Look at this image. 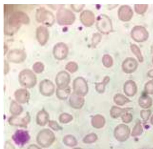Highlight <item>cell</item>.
Returning a JSON list of instances; mask_svg holds the SVG:
<instances>
[{"mask_svg":"<svg viewBox=\"0 0 153 149\" xmlns=\"http://www.w3.org/2000/svg\"><path fill=\"white\" fill-rule=\"evenodd\" d=\"M125 110V109H123L116 106H113L111 110L110 115L113 118H117Z\"/></svg>","mask_w":153,"mask_h":149,"instance_id":"cell-27","label":"cell"},{"mask_svg":"<svg viewBox=\"0 0 153 149\" xmlns=\"http://www.w3.org/2000/svg\"><path fill=\"white\" fill-rule=\"evenodd\" d=\"M137 65V62L135 59L132 58H128L123 62L122 68L125 72L129 73L135 70Z\"/></svg>","mask_w":153,"mask_h":149,"instance_id":"cell-20","label":"cell"},{"mask_svg":"<svg viewBox=\"0 0 153 149\" xmlns=\"http://www.w3.org/2000/svg\"><path fill=\"white\" fill-rule=\"evenodd\" d=\"M105 123L104 118L100 115L95 116L92 120V124L95 127L100 128L102 127Z\"/></svg>","mask_w":153,"mask_h":149,"instance_id":"cell-25","label":"cell"},{"mask_svg":"<svg viewBox=\"0 0 153 149\" xmlns=\"http://www.w3.org/2000/svg\"><path fill=\"white\" fill-rule=\"evenodd\" d=\"M10 15L9 18H4V33L6 34H12L22 24L27 25L30 22L29 17L23 12L16 11Z\"/></svg>","mask_w":153,"mask_h":149,"instance_id":"cell-1","label":"cell"},{"mask_svg":"<svg viewBox=\"0 0 153 149\" xmlns=\"http://www.w3.org/2000/svg\"><path fill=\"white\" fill-rule=\"evenodd\" d=\"M26 58V53L24 51L21 49L12 50L9 52L7 55L8 60L15 63H22L25 61Z\"/></svg>","mask_w":153,"mask_h":149,"instance_id":"cell-8","label":"cell"},{"mask_svg":"<svg viewBox=\"0 0 153 149\" xmlns=\"http://www.w3.org/2000/svg\"><path fill=\"white\" fill-rule=\"evenodd\" d=\"M28 149H41L40 148L35 145H30Z\"/></svg>","mask_w":153,"mask_h":149,"instance_id":"cell-40","label":"cell"},{"mask_svg":"<svg viewBox=\"0 0 153 149\" xmlns=\"http://www.w3.org/2000/svg\"><path fill=\"white\" fill-rule=\"evenodd\" d=\"M55 139V136L51 130L45 129L38 135L37 140L40 145L44 147H47L52 144Z\"/></svg>","mask_w":153,"mask_h":149,"instance_id":"cell-6","label":"cell"},{"mask_svg":"<svg viewBox=\"0 0 153 149\" xmlns=\"http://www.w3.org/2000/svg\"><path fill=\"white\" fill-rule=\"evenodd\" d=\"M73 119L72 117L67 113L62 114L59 117L60 121L62 123H67L71 121Z\"/></svg>","mask_w":153,"mask_h":149,"instance_id":"cell-34","label":"cell"},{"mask_svg":"<svg viewBox=\"0 0 153 149\" xmlns=\"http://www.w3.org/2000/svg\"></svg>","mask_w":153,"mask_h":149,"instance_id":"cell-44","label":"cell"},{"mask_svg":"<svg viewBox=\"0 0 153 149\" xmlns=\"http://www.w3.org/2000/svg\"><path fill=\"white\" fill-rule=\"evenodd\" d=\"M18 79L19 83L25 88H32L37 83V78L35 74L29 69H25L22 71L19 74Z\"/></svg>","mask_w":153,"mask_h":149,"instance_id":"cell-2","label":"cell"},{"mask_svg":"<svg viewBox=\"0 0 153 149\" xmlns=\"http://www.w3.org/2000/svg\"><path fill=\"white\" fill-rule=\"evenodd\" d=\"M70 81V77L67 72L62 71L57 74L55 82L57 88L62 89L68 87Z\"/></svg>","mask_w":153,"mask_h":149,"instance_id":"cell-12","label":"cell"},{"mask_svg":"<svg viewBox=\"0 0 153 149\" xmlns=\"http://www.w3.org/2000/svg\"><path fill=\"white\" fill-rule=\"evenodd\" d=\"M80 19L82 24L86 27H89L94 23L95 16L92 11L86 10L82 13L80 16Z\"/></svg>","mask_w":153,"mask_h":149,"instance_id":"cell-17","label":"cell"},{"mask_svg":"<svg viewBox=\"0 0 153 149\" xmlns=\"http://www.w3.org/2000/svg\"><path fill=\"white\" fill-rule=\"evenodd\" d=\"M78 66L77 64L74 62L68 63L65 66V69L69 72L73 73L77 70Z\"/></svg>","mask_w":153,"mask_h":149,"instance_id":"cell-32","label":"cell"},{"mask_svg":"<svg viewBox=\"0 0 153 149\" xmlns=\"http://www.w3.org/2000/svg\"><path fill=\"white\" fill-rule=\"evenodd\" d=\"M36 18L38 22L50 27L53 25L55 21V17L51 11L44 8L38 9L36 13Z\"/></svg>","mask_w":153,"mask_h":149,"instance_id":"cell-4","label":"cell"},{"mask_svg":"<svg viewBox=\"0 0 153 149\" xmlns=\"http://www.w3.org/2000/svg\"><path fill=\"white\" fill-rule=\"evenodd\" d=\"M63 141L66 145L69 146L75 145L76 142L75 139L73 137L70 136L65 137Z\"/></svg>","mask_w":153,"mask_h":149,"instance_id":"cell-35","label":"cell"},{"mask_svg":"<svg viewBox=\"0 0 153 149\" xmlns=\"http://www.w3.org/2000/svg\"><path fill=\"white\" fill-rule=\"evenodd\" d=\"M84 6V5H72L71 7L74 11L79 12L81 11Z\"/></svg>","mask_w":153,"mask_h":149,"instance_id":"cell-38","label":"cell"},{"mask_svg":"<svg viewBox=\"0 0 153 149\" xmlns=\"http://www.w3.org/2000/svg\"><path fill=\"white\" fill-rule=\"evenodd\" d=\"M10 110L12 114L14 116H17L22 113L23 108L18 102L13 101L10 105Z\"/></svg>","mask_w":153,"mask_h":149,"instance_id":"cell-22","label":"cell"},{"mask_svg":"<svg viewBox=\"0 0 153 149\" xmlns=\"http://www.w3.org/2000/svg\"><path fill=\"white\" fill-rule=\"evenodd\" d=\"M4 54H5L8 51V47L6 45H4Z\"/></svg>","mask_w":153,"mask_h":149,"instance_id":"cell-41","label":"cell"},{"mask_svg":"<svg viewBox=\"0 0 153 149\" xmlns=\"http://www.w3.org/2000/svg\"><path fill=\"white\" fill-rule=\"evenodd\" d=\"M13 138L18 145H22L26 143L30 139L28 133L22 130H18L13 136Z\"/></svg>","mask_w":153,"mask_h":149,"instance_id":"cell-16","label":"cell"},{"mask_svg":"<svg viewBox=\"0 0 153 149\" xmlns=\"http://www.w3.org/2000/svg\"><path fill=\"white\" fill-rule=\"evenodd\" d=\"M30 117L29 114L27 113L25 116L19 117L17 116L11 117L9 119L10 124L14 126H25L30 122Z\"/></svg>","mask_w":153,"mask_h":149,"instance_id":"cell-18","label":"cell"},{"mask_svg":"<svg viewBox=\"0 0 153 149\" xmlns=\"http://www.w3.org/2000/svg\"><path fill=\"white\" fill-rule=\"evenodd\" d=\"M96 25L98 30L103 34H108L112 31L111 21L105 15H101L98 17Z\"/></svg>","mask_w":153,"mask_h":149,"instance_id":"cell-5","label":"cell"},{"mask_svg":"<svg viewBox=\"0 0 153 149\" xmlns=\"http://www.w3.org/2000/svg\"><path fill=\"white\" fill-rule=\"evenodd\" d=\"M148 7V5L146 4H136L134 6L135 10L137 13L142 14L146 11Z\"/></svg>","mask_w":153,"mask_h":149,"instance_id":"cell-31","label":"cell"},{"mask_svg":"<svg viewBox=\"0 0 153 149\" xmlns=\"http://www.w3.org/2000/svg\"><path fill=\"white\" fill-rule=\"evenodd\" d=\"M33 69L34 72L37 74L42 72L44 70L45 66L44 64L40 62L35 63L33 66Z\"/></svg>","mask_w":153,"mask_h":149,"instance_id":"cell-30","label":"cell"},{"mask_svg":"<svg viewBox=\"0 0 153 149\" xmlns=\"http://www.w3.org/2000/svg\"><path fill=\"white\" fill-rule=\"evenodd\" d=\"M36 36L38 42L41 45H44L47 43L49 38L48 30L45 27L40 26L36 29Z\"/></svg>","mask_w":153,"mask_h":149,"instance_id":"cell-13","label":"cell"},{"mask_svg":"<svg viewBox=\"0 0 153 149\" xmlns=\"http://www.w3.org/2000/svg\"><path fill=\"white\" fill-rule=\"evenodd\" d=\"M97 139V137L94 134H92L91 135H89L85 138V142L87 143H90L92 142L95 140H96Z\"/></svg>","mask_w":153,"mask_h":149,"instance_id":"cell-37","label":"cell"},{"mask_svg":"<svg viewBox=\"0 0 153 149\" xmlns=\"http://www.w3.org/2000/svg\"><path fill=\"white\" fill-rule=\"evenodd\" d=\"M49 125L52 129L55 131H57L60 129V127L56 121H50L49 122Z\"/></svg>","mask_w":153,"mask_h":149,"instance_id":"cell-36","label":"cell"},{"mask_svg":"<svg viewBox=\"0 0 153 149\" xmlns=\"http://www.w3.org/2000/svg\"><path fill=\"white\" fill-rule=\"evenodd\" d=\"M131 51L135 55L140 62H142L143 60V56L139 47L135 44H131L130 46Z\"/></svg>","mask_w":153,"mask_h":149,"instance_id":"cell-24","label":"cell"},{"mask_svg":"<svg viewBox=\"0 0 153 149\" xmlns=\"http://www.w3.org/2000/svg\"><path fill=\"white\" fill-rule=\"evenodd\" d=\"M68 51V46L65 43L59 42L56 44L54 47L53 54L56 59L61 60L66 58Z\"/></svg>","mask_w":153,"mask_h":149,"instance_id":"cell-10","label":"cell"},{"mask_svg":"<svg viewBox=\"0 0 153 149\" xmlns=\"http://www.w3.org/2000/svg\"><path fill=\"white\" fill-rule=\"evenodd\" d=\"M133 12L131 8L128 5H123L119 9L118 16L119 19L123 22L130 21L133 15Z\"/></svg>","mask_w":153,"mask_h":149,"instance_id":"cell-14","label":"cell"},{"mask_svg":"<svg viewBox=\"0 0 153 149\" xmlns=\"http://www.w3.org/2000/svg\"><path fill=\"white\" fill-rule=\"evenodd\" d=\"M56 19L57 23L60 25H72L75 19V15L70 10L62 8L57 11Z\"/></svg>","mask_w":153,"mask_h":149,"instance_id":"cell-3","label":"cell"},{"mask_svg":"<svg viewBox=\"0 0 153 149\" xmlns=\"http://www.w3.org/2000/svg\"><path fill=\"white\" fill-rule=\"evenodd\" d=\"M102 62L104 66L107 68L111 67L113 64L112 58L108 54H106L103 56L102 59Z\"/></svg>","mask_w":153,"mask_h":149,"instance_id":"cell-29","label":"cell"},{"mask_svg":"<svg viewBox=\"0 0 153 149\" xmlns=\"http://www.w3.org/2000/svg\"><path fill=\"white\" fill-rule=\"evenodd\" d=\"M80 149V148H75V149Z\"/></svg>","mask_w":153,"mask_h":149,"instance_id":"cell-43","label":"cell"},{"mask_svg":"<svg viewBox=\"0 0 153 149\" xmlns=\"http://www.w3.org/2000/svg\"><path fill=\"white\" fill-rule=\"evenodd\" d=\"M71 92L70 87L62 89L57 88L56 91V95L57 98L61 100H66Z\"/></svg>","mask_w":153,"mask_h":149,"instance_id":"cell-23","label":"cell"},{"mask_svg":"<svg viewBox=\"0 0 153 149\" xmlns=\"http://www.w3.org/2000/svg\"><path fill=\"white\" fill-rule=\"evenodd\" d=\"M102 39V35L99 33L94 34L92 37V46L95 48L100 42Z\"/></svg>","mask_w":153,"mask_h":149,"instance_id":"cell-33","label":"cell"},{"mask_svg":"<svg viewBox=\"0 0 153 149\" xmlns=\"http://www.w3.org/2000/svg\"><path fill=\"white\" fill-rule=\"evenodd\" d=\"M83 97L74 93L69 99V102L70 106L75 109L81 108L83 106L85 101Z\"/></svg>","mask_w":153,"mask_h":149,"instance_id":"cell-19","label":"cell"},{"mask_svg":"<svg viewBox=\"0 0 153 149\" xmlns=\"http://www.w3.org/2000/svg\"><path fill=\"white\" fill-rule=\"evenodd\" d=\"M49 118L48 113L45 110H42L37 114L36 117V122L38 125L43 126L47 123Z\"/></svg>","mask_w":153,"mask_h":149,"instance_id":"cell-21","label":"cell"},{"mask_svg":"<svg viewBox=\"0 0 153 149\" xmlns=\"http://www.w3.org/2000/svg\"><path fill=\"white\" fill-rule=\"evenodd\" d=\"M55 89L54 85L49 80H43L40 83V91L44 96L49 97L52 96L54 94Z\"/></svg>","mask_w":153,"mask_h":149,"instance_id":"cell-11","label":"cell"},{"mask_svg":"<svg viewBox=\"0 0 153 149\" xmlns=\"http://www.w3.org/2000/svg\"><path fill=\"white\" fill-rule=\"evenodd\" d=\"M110 79L108 77H105L102 82L97 83L96 85V89L99 93L104 92L105 89V86L109 81Z\"/></svg>","mask_w":153,"mask_h":149,"instance_id":"cell-26","label":"cell"},{"mask_svg":"<svg viewBox=\"0 0 153 149\" xmlns=\"http://www.w3.org/2000/svg\"><path fill=\"white\" fill-rule=\"evenodd\" d=\"M149 36V33L146 29L142 26H136L133 27L131 32V38L137 42H143L146 41Z\"/></svg>","mask_w":153,"mask_h":149,"instance_id":"cell-7","label":"cell"},{"mask_svg":"<svg viewBox=\"0 0 153 149\" xmlns=\"http://www.w3.org/2000/svg\"><path fill=\"white\" fill-rule=\"evenodd\" d=\"M114 100L115 103L117 105H123L128 102V100L127 98L124 96L120 94H117L115 96Z\"/></svg>","mask_w":153,"mask_h":149,"instance_id":"cell-28","label":"cell"},{"mask_svg":"<svg viewBox=\"0 0 153 149\" xmlns=\"http://www.w3.org/2000/svg\"><path fill=\"white\" fill-rule=\"evenodd\" d=\"M73 87L74 92L82 96L85 95L88 92V86L84 79L78 77L73 82Z\"/></svg>","mask_w":153,"mask_h":149,"instance_id":"cell-9","label":"cell"},{"mask_svg":"<svg viewBox=\"0 0 153 149\" xmlns=\"http://www.w3.org/2000/svg\"><path fill=\"white\" fill-rule=\"evenodd\" d=\"M151 50H152V53H153V44L152 45V47H151Z\"/></svg>","mask_w":153,"mask_h":149,"instance_id":"cell-42","label":"cell"},{"mask_svg":"<svg viewBox=\"0 0 153 149\" xmlns=\"http://www.w3.org/2000/svg\"><path fill=\"white\" fill-rule=\"evenodd\" d=\"M14 96L17 102L21 104H25L29 102L30 95L29 91L25 89H20L15 92Z\"/></svg>","mask_w":153,"mask_h":149,"instance_id":"cell-15","label":"cell"},{"mask_svg":"<svg viewBox=\"0 0 153 149\" xmlns=\"http://www.w3.org/2000/svg\"><path fill=\"white\" fill-rule=\"evenodd\" d=\"M9 66L8 63L6 60L4 61V74H6L9 71Z\"/></svg>","mask_w":153,"mask_h":149,"instance_id":"cell-39","label":"cell"}]
</instances>
